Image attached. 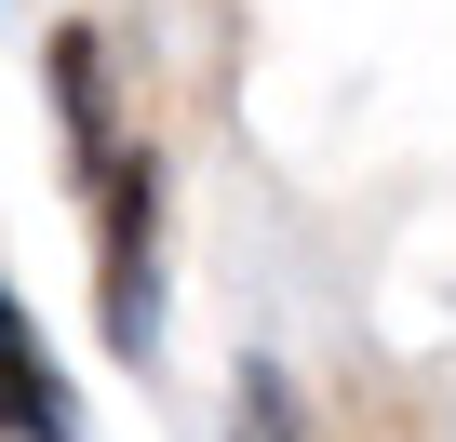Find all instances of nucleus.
<instances>
[{"label":"nucleus","mask_w":456,"mask_h":442,"mask_svg":"<svg viewBox=\"0 0 456 442\" xmlns=\"http://www.w3.org/2000/svg\"><path fill=\"white\" fill-rule=\"evenodd\" d=\"M94 309H108V349L148 362V335H161V161L148 148H121L94 174Z\"/></svg>","instance_id":"nucleus-1"},{"label":"nucleus","mask_w":456,"mask_h":442,"mask_svg":"<svg viewBox=\"0 0 456 442\" xmlns=\"http://www.w3.org/2000/svg\"><path fill=\"white\" fill-rule=\"evenodd\" d=\"M41 81H54V134H68V174L94 188L134 134H121V68H108V28L94 14H68L54 41H41Z\"/></svg>","instance_id":"nucleus-2"},{"label":"nucleus","mask_w":456,"mask_h":442,"mask_svg":"<svg viewBox=\"0 0 456 442\" xmlns=\"http://www.w3.org/2000/svg\"><path fill=\"white\" fill-rule=\"evenodd\" d=\"M68 429H81V389L41 349V322L14 309V282H0V442H68Z\"/></svg>","instance_id":"nucleus-3"},{"label":"nucleus","mask_w":456,"mask_h":442,"mask_svg":"<svg viewBox=\"0 0 456 442\" xmlns=\"http://www.w3.org/2000/svg\"><path fill=\"white\" fill-rule=\"evenodd\" d=\"M228 442H309V429H296V375H282V362H242V402H228Z\"/></svg>","instance_id":"nucleus-4"}]
</instances>
